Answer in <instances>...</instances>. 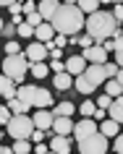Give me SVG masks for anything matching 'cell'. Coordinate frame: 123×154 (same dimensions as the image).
<instances>
[{
  "mask_svg": "<svg viewBox=\"0 0 123 154\" xmlns=\"http://www.w3.org/2000/svg\"><path fill=\"white\" fill-rule=\"evenodd\" d=\"M84 21H87V18H84V13L76 8V5L63 3L47 24L52 26V32H55V34H63V37H76V34L84 29Z\"/></svg>",
  "mask_w": 123,
  "mask_h": 154,
  "instance_id": "1",
  "label": "cell"
},
{
  "mask_svg": "<svg viewBox=\"0 0 123 154\" xmlns=\"http://www.w3.org/2000/svg\"><path fill=\"white\" fill-rule=\"evenodd\" d=\"M87 37H92L94 42H102L105 39H115V32L121 29V26L115 24L113 13H107V11H97V13H92L87 21Z\"/></svg>",
  "mask_w": 123,
  "mask_h": 154,
  "instance_id": "2",
  "label": "cell"
},
{
  "mask_svg": "<svg viewBox=\"0 0 123 154\" xmlns=\"http://www.w3.org/2000/svg\"><path fill=\"white\" fill-rule=\"evenodd\" d=\"M16 99L24 102L26 107H37V110H47L52 105V94L42 86H34V84H24L16 89Z\"/></svg>",
  "mask_w": 123,
  "mask_h": 154,
  "instance_id": "3",
  "label": "cell"
},
{
  "mask_svg": "<svg viewBox=\"0 0 123 154\" xmlns=\"http://www.w3.org/2000/svg\"><path fill=\"white\" fill-rule=\"evenodd\" d=\"M29 68H32V63L26 60L24 52L21 55H5V60H3V76H8L13 84H24V76L29 73Z\"/></svg>",
  "mask_w": 123,
  "mask_h": 154,
  "instance_id": "4",
  "label": "cell"
},
{
  "mask_svg": "<svg viewBox=\"0 0 123 154\" xmlns=\"http://www.w3.org/2000/svg\"><path fill=\"white\" fill-rule=\"evenodd\" d=\"M8 136H13L16 141H24V138H29L34 133V123L29 115H11L8 120Z\"/></svg>",
  "mask_w": 123,
  "mask_h": 154,
  "instance_id": "5",
  "label": "cell"
},
{
  "mask_svg": "<svg viewBox=\"0 0 123 154\" xmlns=\"http://www.w3.org/2000/svg\"><path fill=\"white\" fill-rule=\"evenodd\" d=\"M107 138L102 136V133H94V136L84 138V141H79V152L81 154H107Z\"/></svg>",
  "mask_w": 123,
  "mask_h": 154,
  "instance_id": "6",
  "label": "cell"
},
{
  "mask_svg": "<svg viewBox=\"0 0 123 154\" xmlns=\"http://www.w3.org/2000/svg\"><path fill=\"white\" fill-rule=\"evenodd\" d=\"M94 133H99V131H97V120H92V118H81L79 123H74V136H76V141H84V138L94 136Z\"/></svg>",
  "mask_w": 123,
  "mask_h": 154,
  "instance_id": "7",
  "label": "cell"
},
{
  "mask_svg": "<svg viewBox=\"0 0 123 154\" xmlns=\"http://www.w3.org/2000/svg\"><path fill=\"white\" fill-rule=\"evenodd\" d=\"M84 76H87V81H89L94 89H97L99 84H105V81H107V71H105V65H87Z\"/></svg>",
  "mask_w": 123,
  "mask_h": 154,
  "instance_id": "8",
  "label": "cell"
},
{
  "mask_svg": "<svg viewBox=\"0 0 123 154\" xmlns=\"http://www.w3.org/2000/svg\"><path fill=\"white\" fill-rule=\"evenodd\" d=\"M24 55H26V60H29V63H45V57H47L50 52H47V47H45L42 42H32V45L26 47Z\"/></svg>",
  "mask_w": 123,
  "mask_h": 154,
  "instance_id": "9",
  "label": "cell"
},
{
  "mask_svg": "<svg viewBox=\"0 0 123 154\" xmlns=\"http://www.w3.org/2000/svg\"><path fill=\"white\" fill-rule=\"evenodd\" d=\"M32 123H34V128L37 131H52V112L50 110H37V112L32 115Z\"/></svg>",
  "mask_w": 123,
  "mask_h": 154,
  "instance_id": "10",
  "label": "cell"
},
{
  "mask_svg": "<svg viewBox=\"0 0 123 154\" xmlns=\"http://www.w3.org/2000/svg\"><path fill=\"white\" fill-rule=\"evenodd\" d=\"M81 57L87 60V63H92V65H105V63H107V52L99 47V45H94V47H89V50H84Z\"/></svg>",
  "mask_w": 123,
  "mask_h": 154,
  "instance_id": "11",
  "label": "cell"
},
{
  "mask_svg": "<svg viewBox=\"0 0 123 154\" xmlns=\"http://www.w3.org/2000/svg\"><path fill=\"white\" fill-rule=\"evenodd\" d=\"M71 138L68 136H52V141H50V152L52 154H71Z\"/></svg>",
  "mask_w": 123,
  "mask_h": 154,
  "instance_id": "12",
  "label": "cell"
},
{
  "mask_svg": "<svg viewBox=\"0 0 123 154\" xmlns=\"http://www.w3.org/2000/svg\"><path fill=\"white\" fill-rule=\"evenodd\" d=\"M84 63H87V60H84L81 55H71L66 60V73H68V76H81V73L87 71V65H84Z\"/></svg>",
  "mask_w": 123,
  "mask_h": 154,
  "instance_id": "13",
  "label": "cell"
},
{
  "mask_svg": "<svg viewBox=\"0 0 123 154\" xmlns=\"http://www.w3.org/2000/svg\"><path fill=\"white\" fill-rule=\"evenodd\" d=\"M52 133H55V136H68V133H74V120H71V118H52Z\"/></svg>",
  "mask_w": 123,
  "mask_h": 154,
  "instance_id": "14",
  "label": "cell"
},
{
  "mask_svg": "<svg viewBox=\"0 0 123 154\" xmlns=\"http://www.w3.org/2000/svg\"><path fill=\"white\" fill-rule=\"evenodd\" d=\"M58 8H60V3H58V0H42L39 5H37V13L42 16V21H50V18L55 16Z\"/></svg>",
  "mask_w": 123,
  "mask_h": 154,
  "instance_id": "15",
  "label": "cell"
},
{
  "mask_svg": "<svg viewBox=\"0 0 123 154\" xmlns=\"http://www.w3.org/2000/svg\"><path fill=\"white\" fill-rule=\"evenodd\" d=\"M34 39H37V42H42V45L52 42V39H55V32H52V26H50L47 21H45L42 26H37V29H34Z\"/></svg>",
  "mask_w": 123,
  "mask_h": 154,
  "instance_id": "16",
  "label": "cell"
},
{
  "mask_svg": "<svg viewBox=\"0 0 123 154\" xmlns=\"http://www.w3.org/2000/svg\"><path fill=\"white\" fill-rule=\"evenodd\" d=\"M97 131H99V133H102L105 138H115V136H118V123L107 118V120L97 123Z\"/></svg>",
  "mask_w": 123,
  "mask_h": 154,
  "instance_id": "17",
  "label": "cell"
},
{
  "mask_svg": "<svg viewBox=\"0 0 123 154\" xmlns=\"http://www.w3.org/2000/svg\"><path fill=\"white\" fill-rule=\"evenodd\" d=\"M0 97H5V99L16 97V84L11 81L8 76H0Z\"/></svg>",
  "mask_w": 123,
  "mask_h": 154,
  "instance_id": "18",
  "label": "cell"
},
{
  "mask_svg": "<svg viewBox=\"0 0 123 154\" xmlns=\"http://www.w3.org/2000/svg\"><path fill=\"white\" fill-rule=\"evenodd\" d=\"M74 110H76L74 102H60V105L52 107V118H71V115H74Z\"/></svg>",
  "mask_w": 123,
  "mask_h": 154,
  "instance_id": "19",
  "label": "cell"
},
{
  "mask_svg": "<svg viewBox=\"0 0 123 154\" xmlns=\"http://www.w3.org/2000/svg\"><path fill=\"white\" fill-rule=\"evenodd\" d=\"M110 110V120H115L118 125L123 123V97H118V99H113V105L107 107Z\"/></svg>",
  "mask_w": 123,
  "mask_h": 154,
  "instance_id": "20",
  "label": "cell"
},
{
  "mask_svg": "<svg viewBox=\"0 0 123 154\" xmlns=\"http://www.w3.org/2000/svg\"><path fill=\"white\" fill-rule=\"evenodd\" d=\"M105 94L110 99H118V97H123V86L115 81V79H107L105 81Z\"/></svg>",
  "mask_w": 123,
  "mask_h": 154,
  "instance_id": "21",
  "label": "cell"
},
{
  "mask_svg": "<svg viewBox=\"0 0 123 154\" xmlns=\"http://www.w3.org/2000/svg\"><path fill=\"white\" fill-rule=\"evenodd\" d=\"M74 86H76V91H79V94H84V97H89L92 91H94V86H92L89 81H87V76H76V81H74Z\"/></svg>",
  "mask_w": 123,
  "mask_h": 154,
  "instance_id": "22",
  "label": "cell"
},
{
  "mask_svg": "<svg viewBox=\"0 0 123 154\" xmlns=\"http://www.w3.org/2000/svg\"><path fill=\"white\" fill-rule=\"evenodd\" d=\"M55 89H60V91H66V89H71L74 86V79L68 76V73H55Z\"/></svg>",
  "mask_w": 123,
  "mask_h": 154,
  "instance_id": "23",
  "label": "cell"
},
{
  "mask_svg": "<svg viewBox=\"0 0 123 154\" xmlns=\"http://www.w3.org/2000/svg\"><path fill=\"white\" fill-rule=\"evenodd\" d=\"M76 8L81 11V13H87V16H92V13H97V11H99V3H97V0H79Z\"/></svg>",
  "mask_w": 123,
  "mask_h": 154,
  "instance_id": "24",
  "label": "cell"
},
{
  "mask_svg": "<svg viewBox=\"0 0 123 154\" xmlns=\"http://www.w3.org/2000/svg\"><path fill=\"white\" fill-rule=\"evenodd\" d=\"M5 107L11 110V115H26V110H29V107H26L24 102H18L16 97H13V99H8V105H5Z\"/></svg>",
  "mask_w": 123,
  "mask_h": 154,
  "instance_id": "25",
  "label": "cell"
},
{
  "mask_svg": "<svg viewBox=\"0 0 123 154\" xmlns=\"http://www.w3.org/2000/svg\"><path fill=\"white\" fill-rule=\"evenodd\" d=\"M11 149H13V154H29V152L34 149V144L29 141V138H24V141H16Z\"/></svg>",
  "mask_w": 123,
  "mask_h": 154,
  "instance_id": "26",
  "label": "cell"
},
{
  "mask_svg": "<svg viewBox=\"0 0 123 154\" xmlns=\"http://www.w3.org/2000/svg\"><path fill=\"white\" fill-rule=\"evenodd\" d=\"M115 65L123 68V34L115 39Z\"/></svg>",
  "mask_w": 123,
  "mask_h": 154,
  "instance_id": "27",
  "label": "cell"
},
{
  "mask_svg": "<svg viewBox=\"0 0 123 154\" xmlns=\"http://www.w3.org/2000/svg\"><path fill=\"white\" fill-rule=\"evenodd\" d=\"M29 71L34 73V76H37V79H45V76H47V63H32V68H29Z\"/></svg>",
  "mask_w": 123,
  "mask_h": 154,
  "instance_id": "28",
  "label": "cell"
},
{
  "mask_svg": "<svg viewBox=\"0 0 123 154\" xmlns=\"http://www.w3.org/2000/svg\"><path fill=\"white\" fill-rule=\"evenodd\" d=\"M79 110H81V118H92V115H94V110H97V105H94V102H89V99H84V105L79 107Z\"/></svg>",
  "mask_w": 123,
  "mask_h": 154,
  "instance_id": "29",
  "label": "cell"
},
{
  "mask_svg": "<svg viewBox=\"0 0 123 154\" xmlns=\"http://www.w3.org/2000/svg\"><path fill=\"white\" fill-rule=\"evenodd\" d=\"M16 34H18V37H34V29L26 24V21H21V24L16 26Z\"/></svg>",
  "mask_w": 123,
  "mask_h": 154,
  "instance_id": "30",
  "label": "cell"
},
{
  "mask_svg": "<svg viewBox=\"0 0 123 154\" xmlns=\"http://www.w3.org/2000/svg\"><path fill=\"white\" fill-rule=\"evenodd\" d=\"M26 24L32 26V29H37V26H42L45 21H42V16H39V13H32V16H26Z\"/></svg>",
  "mask_w": 123,
  "mask_h": 154,
  "instance_id": "31",
  "label": "cell"
},
{
  "mask_svg": "<svg viewBox=\"0 0 123 154\" xmlns=\"http://www.w3.org/2000/svg\"><path fill=\"white\" fill-rule=\"evenodd\" d=\"M8 120H11V110L5 105H0V125H8Z\"/></svg>",
  "mask_w": 123,
  "mask_h": 154,
  "instance_id": "32",
  "label": "cell"
},
{
  "mask_svg": "<svg viewBox=\"0 0 123 154\" xmlns=\"http://www.w3.org/2000/svg\"><path fill=\"white\" fill-rule=\"evenodd\" d=\"M5 52H8V55H21V45H18V42H8V45H5Z\"/></svg>",
  "mask_w": 123,
  "mask_h": 154,
  "instance_id": "33",
  "label": "cell"
},
{
  "mask_svg": "<svg viewBox=\"0 0 123 154\" xmlns=\"http://www.w3.org/2000/svg\"><path fill=\"white\" fill-rule=\"evenodd\" d=\"M45 136H47L45 131H37V128H34V133L29 136V141H32V144H42V141H45Z\"/></svg>",
  "mask_w": 123,
  "mask_h": 154,
  "instance_id": "34",
  "label": "cell"
},
{
  "mask_svg": "<svg viewBox=\"0 0 123 154\" xmlns=\"http://www.w3.org/2000/svg\"><path fill=\"white\" fill-rule=\"evenodd\" d=\"M94 105H97V107H99V110H107V107L113 105V99L107 97V94H102V97H99V99H97V102H94Z\"/></svg>",
  "mask_w": 123,
  "mask_h": 154,
  "instance_id": "35",
  "label": "cell"
},
{
  "mask_svg": "<svg viewBox=\"0 0 123 154\" xmlns=\"http://www.w3.org/2000/svg\"><path fill=\"white\" fill-rule=\"evenodd\" d=\"M47 68H52L55 73H66V63H60V60H50Z\"/></svg>",
  "mask_w": 123,
  "mask_h": 154,
  "instance_id": "36",
  "label": "cell"
},
{
  "mask_svg": "<svg viewBox=\"0 0 123 154\" xmlns=\"http://www.w3.org/2000/svg\"><path fill=\"white\" fill-rule=\"evenodd\" d=\"M105 71H107V79H115L121 68H118V65H115V63H105Z\"/></svg>",
  "mask_w": 123,
  "mask_h": 154,
  "instance_id": "37",
  "label": "cell"
},
{
  "mask_svg": "<svg viewBox=\"0 0 123 154\" xmlns=\"http://www.w3.org/2000/svg\"><path fill=\"white\" fill-rule=\"evenodd\" d=\"M79 45H81L84 50H89V47H94V39H92V37H87V34H84V37H79Z\"/></svg>",
  "mask_w": 123,
  "mask_h": 154,
  "instance_id": "38",
  "label": "cell"
},
{
  "mask_svg": "<svg viewBox=\"0 0 123 154\" xmlns=\"http://www.w3.org/2000/svg\"><path fill=\"white\" fill-rule=\"evenodd\" d=\"M113 18H115V24H118V26L123 24V5H115V11H113Z\"/></svg>",
  "mask_w": 123,
  "mask_h": 154,
  "instance_id": "39",
  "label": "cell"
},
{
  "mask_svg": "<svg viewBox=\"0 0 123 154\" xmlns=\"http://www.w3.org/2000/svg\"><path fill=\"white\" fill-rule=\"evenodd\" d=\"M52 45H55V47L60 50L63 45H68V37H63V34H55V39H52Z\"/></svg>",
  "mask_w": 123,
  "mask_h": 154,
  "instance_id": "40",
  "label": "cell"
},
{
  "mask_svg": "<svg viewBox=\"0 0 123 154\" xmlns=\"http://www.w3.org/2000/svg\"><path fill=\"white\" fill-rule=\"evenodd\" d=\"M113 149L118 154H123V133H118V136H115V144H113Z\"/></svg>",
  "mask_w": 123,
  "mask_h": 154,
  "instance_id": "41",
  "label": "cell"
},
{
  "mask_svg": "<svg viewBox=\"0 0 123 154\" xmlns=\"http://www.w3.org/2000/svg\"><path fill=\"white\" fill-rule=\"evenodd\" d=\"M21 11H24L26 16H32V13H37V5H34V3H24V5H21Z\"/></svg>",
  "mask_w": 123,
  "mask_h": 154,
  "instance_id": "42",
  "label": "cell"
},
{
  "mask_svg": "<svg viewBox=\"0 0 123 154\" xmlns=\"http://www.w3.org/2000/svg\"><path fill=\"white\" fill-rule=\"evenodd\" d=\"M50 152V146H45V144H34V154H47Z\"/></svg>",
  "mask_w": 123,
  "mask_h": 154,
  "instance_id": "43",
  "label": "cell"
},
{
  "mask_svg": "<svg viewBox=\"0 0 123 154\" xmlns=\"http://www.w3.org/2000/svg\"><path fill=\"white\" fill-rule=\"evenodd\" d=\"M8 11L13 13V16H18V13H21V3H11V5H8Z\"/></svg>",
  "mask_w": 123,
  "mask_h": 154,
  "instance_id": "44",
  "label": "cell"
},
{
  "mask_svg": "<svg viewBox=\"0 0 123 154\" xmlns=\"http://www.w3.org/2000/svg\"><path fill=\"white\" fill-rule=\"evenodd\" d=\"M13 32H16V26H13V24H5V26H3V34H5V37H11Z\"/></svg>",
  "mask_w": 123,
  "mask_h": 154,
  "instance_id": "45",
  "label": "cell"
},
{
  "mask_svg": "<svg viewBox=\"0 0 123 154\" xmlns=\"http://www.w3.org/2000/svg\"><path fill=\"white\" fill-rule=\"evenodd\" d=\"M60 55H63V52H60V50H50V57H52V60H60Z\"/></svg>",
  "mask_w": 123,
  "mask_h": 154,
  "instance_id": "46",
  "label": "cell"
},
{
  "mask_svg": "<svg viewBox=\"0 0 123 154\" xmlns=\"http://www.w3.org/2000/svg\"><path fill=\"white\" fill-rule=\"evenodd\" d=\"M0 154H13V149H11V146H3V144H0Z\"/></svg>",
  "mask_w": 123,
  "mask_h": 154,
  "instance_id": "47",
  "label": "cell"
},
{
  "mask_svg": "<svg viewBox=\"0 0 123 154\" xmlns=\"http://www.w3.org/2000/svg\"><path fill=\"white\" fill-rule=\"evenodd\" d=\"M115 81H118V84H121V86H123V68H121V71H118V76H115Z\"/></svg>",
  "mask_w": 123,
  "mask_h": 154,
  "instance_id": "48",
  "label": "cell"
},
{
  "mask_svg": "<svg viewBox=\"0 0 123 154\" xmlns=\"http://www.w3.org/2000/svg\"><path fill=\"white\" fill-rule=\"evenodd\" d=\"M3 26H5V21H3V18H0V32H3Z\"/></svg>",
  "mask_w": 123,
  "mask_h": 154,
  "instance_id": "49",
  "label": "cell"
},
{
  "mask_svg": "<svg viewBox=\"0 0 123 154\" xmlns=\"http://www.w3.org/2000/svg\"><path fill=\"white\" fill-rule=\"evenodd\" d=\"M0 141H3V131H0Z\"/></svg>",
  "mask_w": 123,
  "mask_h": 154,
  "instance_id": "50",
  "label": "cell"
},
{
  "mask_svg": "<svg viewBox=\"0 0 123 154\" xmlns=\"http://www.w3.org/2000/svg\"><path fill=\"white\" fill-rule=\"evenodd\" d=\"M47 154H52V152H47Z\"/></svg>",
  "mask_w": 123,
  "mask_h": 154,
  "instance_id": "51",
  "label": "cell"
}]
</instances>
